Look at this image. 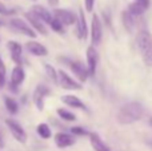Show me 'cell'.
<instances>
[{
	"instance_id": "1",
	"label": "cell",
	"mask_w": 152,
	"mask_h": 151,
	"mask_svg": "<svg viewBox=\"0 0 152 151\" xmlns=\"http://www.w3.org/2000/svg\"><path fill=\"white\" fill-rule=\"evenodd\" d=\"M144 115V107L139 102H129L119 108L116 114V120L120 125H131L142 119Z\"/></svg>"
},
{
	"instance_id": "2",
	"label": "cell",
	"mask_w": 152,
	"mask_h": 151,
	"mask_svg": "<svg viewBox=\"0 0 152 151\" xmlns=\"http://www.w3.org/2000/svg\"><path fill=\"white\" fill-rule=\"evenodd\" d=\"M136 45L144 64L152 67V35L148 31H140L136 36Z\"/></svg>"
},
{
	"instance_id": "3",
	"label": "cell",
	"mask_w": 152,
	"mask_h": 151,
	"mask_svg": "<svg viewBox=\"0 0 152 151\" xmlns=\"http://www.w3.org/2000/svg\"><path fill=\"white\" fill-rule=\"evenodd\" d=\"M61 62L67 63V66L72 70V72L76 75L77 79H80V82H86L88 79V71H87V67L84 66L83 63L80 62H76V60H72V59H67V58H60Z\"/></svg>"
},
{
	"instance_id": "4",
	"label": "cell",
	"mask_w": 152,
	"mask_h": 151,
	"mask_svg": "<svg viewBox=\"0 0 152 151\" xmlns=\"http://www.w3.org/2000/svg\"><path fill=\"white\" fill-rule=\"evenodd\" d=\"M53 19H56V20L64 27V26H72V24H75L77 16L68 10L58 8V10L53 11Z\"/></svg>"
},
{
	"instance_id": "5",
	"label": "cell",
	"mask_w": 152,
	"mask_h": 151,
	"mask_svg": "<svg viewBox=\"0 0 152 151\" xmlns=\"http://www.w3.org/2000/svg\"><path fill=\"white\" fill-rule=\"evenodd\" d=\"M50 94H51V90L47 87V86H44V84L36 86L32 99H34V103H35V106L37 107L39 111H43V108H44V99L47 98Z\"/></svg>"
},
{
	"instance_id": "6",
	"label": "cell",
	"mask_w": 152,
	"mask_h": 151,
	"mask_svg": "<svg viewBox=\"0 0 152 151\" xmlns=\"http://www.w3.org/2000/svg\"><path fill=\"white\" fill-rule=\"evenodd\" d=\"M58 83L64 90H81V88H83V86H81L80 83L74 80L67 72H64L63 70H59L58 71Z\"/></svg>"
},
{
	"instance_id": "7",
	"label": "cell",
	"mask_w": 152,
	"mask_h": 151,
	"mask_svg": "<svg viewBox=\"0 0 152 151\" xmlns=\"http://www.w3.org/2000/svg\"><path fill=\"white\" fill-rule=\"evenodd\" d=\"M5 125H7L8 130L11 131L12 136L16 139V141L20 142V143H26V142H27V134H26V131H24V128L21 127V126L19 125L16 120L7 119V120H5Z\"/></svg>"
},
{
	"instance_id": "8",
	"label": "cell",
	"mask_w": 152,
	"mask_h": 151,
	"mask_svg": "<svg viewBox=\"0 0 152 151\" xmlns=\"http://www.w3.org/2000/svg\"><path fill=\"white\" fill-rule=\"evenodd\" d=\"M97 60H99V54H97L96 48L94 45H89L87 48V71H88L89 76H94L96 72Z\"/></svg>"
},
{
	"instance_id": "9",
	"label": "cell",
	"mask_w": 152,
	"mask_h": 151,
	"mask_svg": "<svg viewBox=\"0 0 152 151\" xmlns=\"http://www.w3.org/2000/svg\"><path fill=\"white\" fill-rule=\"evenodd\" d=\"M102 36H103V26L100 21L99 16L94 15L92 16V24H91V39L94 45L100 44L102 42Z\"/></svg>"
},
{
	"instance_id": "10",
	"label": "cell",
	"mask_w": 152,
	"mask_h": 151,
	"mask_svg": "<svg viewBox=\"0 0 152 151\" xmlns=\"http://www.w3.org/2000/svg\"><path fill=\"white\" fill-rule=\"evenodd\" d=\"M10 26L12 27L13 29H16V31L21 32V34L27 35V36L29 37H36V32L34 31V29L31 28V27L27 24V21L21 20V19L19 18H13L10 20Z\"/></svg>"
},
{
	"instance_id": "11",
	"label": "cell",
	"mask_w": 152,
	"mask_h": 151,
	"mask_svg": "<svg viewBox=\"0 0 152 151\" xmlns=\"http://www.w3.org/2000/svg\"><path fill=\"white\" fill-rule=\"evenodd\" d=\"M150 8V0H135L134 3L128 5V12L132 16H140Z\"/></svg>"
},
{
	"instance_id": "12",
	"label": "cell",
	"mask_w": 152,
	"mask_h": 151,
	"mask_svg": "<svg viewBox=\"0 0 152 151\" xmlns=\"http://www.w3.org/2000/svg\"><path fill=\"white\" fill-rule=\"evenodd\" d=\"M26 18H27V20L29 21V24L32 26L31 28L34 29V31L39 32V34H42V35H47V28H45V26L32 11L26 12Z\"/></svg>"
},
{
	"instance_id": "13",
	"label": "cell",
	"mask_w": 152,
	"mask_h": 151,
	"mask_svg": "<svg viewBox=\"0 0 152 151\" xmlns=\"http://www.w3.org/2000/svg\"><path fill=\"white\" fill-rule=\"evenodd\" d=\"M24 79H26V72H24L23 67L16 66L11 72V82H10V86L13 88V91H16V87L20 86L24 82Z\"/></svg>"
},
{
	"instance_id": "14",
	"label": "cell",
	"mask_w": 152,
	"mask_h": 151,
	"mask_svg": "<svg viewBox=\"0 0 152 151\" xmlns=\"http://www.w3.org/2000/svg\"><path fill=\"white\" fill-rule=\"evenodd\" d=\"M76 23H77V37L81 40H86L88 36V27H87V20H86V15H84V11L79 10V16L76 19Z\"/></svg>"
},
{
	"instance_id": "15",
	"label": "cell",
	"mask_w": 152,
	"mask_h": 151,
	"mask_svg": "<svg viewBox=\"0 0 152 151\" xmlns=\"http://www.w3.org/2000/svg\"><path fill=\"white\" fill-rule=\"evenodd\" d=\"M8 48H10V52H11V58L16 63V66H21V62H23V58H21L23 48H21V45L18 42L11 40V42H8Z\"/></svg>"
},
{
	"instance_id": "16",
	"label": "cell",
	"mask_w": 152,
	"mask_h": 151,
	"mask_svg": "<svg viewBox=\"0 0 152 151\" xmlns=\"http://www.w3.org/2000/svg\"><path fill=\"white\" fill-rule=\"evenodd\" d=\"M75 142H76V139L67 133H58L55 135V143H56V146L60 147V149H66V147L74 146Z\"/></svg>"
},
{
	"instance_id": "17",
	"label": "cell",
	"mask_w": 152,
	"mask_h": 151,
	"mask_svg": "<svg viewBox=\"0 0 152 151\" xmlns=\"http://www.w3.org/2000/svg\"><path fill=\"white\" fill-rule=\"evenodd\" d=\"M26 48L29 54L35 56H47L48 55V50L42 44V43L37 42H27Z\"/></svg>"
},
{
	"instance_id": "18",
	"label": "cell",
	"mask_w": 152,
	"mask_h": 151,
	"mask_svg": "<svg viewBox=\"0 0 152 151\" xmlns=\"http://www.w3.org/2000/svg\"><path fill=\"white\" fill-rule=\"evenodd\" d=\"M31 11L40 19V20L44 21V23H47V24H50L51 21H52V19H53L52 13H51L47 8L43 7V5H34V7L31 8Z\"/></svg>"
},
{
	"instance_id": "19",
	"label": "cell",
	"mask_w": 152,
	"mask_h": 151,
	"mask_svg": "<svg viewBox=\"0 0 152 151\" xmlns=\"http://www.w3.org/2000/svg\"><path fill=\"white\" fill-rule=\"evenodd\" d=\"M61 102H63L64 104H67V106H69V107L80 108V110H83V111H87V106L75 95H63L61 96Z\"/></svg>"
},
{
	"instance_id": "20",
	"label": "cell",
	"mask_w": 152,
	"mask_h": 151,
	"mask_svg": "<svg viewBox=\"0 0 152 151\" xmlns=\"http://www.w3.org/2000/svg\"><path fill=\"white\" fill-rule=\"evenodd\" d=\"M89 141H91V144H92V147H94V150H96V151H111L107 146H105V143L100 139V136L97 135L96 133L89 134Z\"/></svg>"
},
{
	"instance_id": "21",
	"label": "cell",
	"mask_w": 152,
	"mask_h": 151,
	"mask_svg": "<svg viewBox=\"0 0 152 151\" xmlns=\"http://www.w3.org/2000/svg\"><path fill=\"white\" fill-rule=\"evenodd\" d=\"M121 21H123L124 28H126L128 32H131L132 29H134V26H135L134 16H132L128 11H124V12L121 13Z\"/></svg>"
},
{
	"instance_id": "22",
	"label": "cell",
	"mask_w": 152,
	"mask_h": 151,
	"mask_svg": "<svg viewBox=\"0 0 152 151\" xmlns=\"http://www.w3.org/2000/svg\"><path fill=\"white\" fill-rule=\"evenodd\" d=\"M36 133L39 134V136L40 138H43V139H50L51 135H52L51 128H50V126H48L47 123H40V125H37Z\"/></svg>"
},
{
	"instance_id": "23",
	"label": "cell",
	"mask_w": 152,
	"mask_h": 151,
	"mask_svg": "<svg viewBox=\"0 0 152 151\" xmlns=\"http://www.w3.org/2000/svg\"><path fill=\"white\" fill-rule=\"evenodd\" d=\"M4 103H5V108H7V111L10 112V114H18L19 111V106L18 103H16L15 99L12 98H5L4 99Z\"/></svg>"
},
{
	"instance_id": "24",
	"label": "cell",
	"mask_w": 152,
	"mask_h": 151,
	"mask_svg": "<svg viewBox=\"0 0 152 151\" xmlns=\"http://www.w3.org/2000/svg\"><path fill=\"white\" fill-rule=\"evenodd\" d=\"M56 112H58V115L61 118V119L68 120V122H74V120L76 119L75 114H72V112L67 111V110H64V108H58L56 110Z\"/></svg>"
},
{
	"instance_id": "25",
	"label": "cell",
	"mask_w": 152,
	"mask_h": 151,
	"mask_svg": "<svg viewBox=\"0 0 152 151\" xmlns=\"http://www.w3.org/2000/svg\"><path fill=\"white\" fill-rule=\"evenodd\" d=\"M44 70H45V72H47V75L50 76V79L52 80L53 83H58V71H56L52 66H50V64H47V63H44Z\"/></svg>"
},
{
	"instance_id": "26",
	"label": "cell",
	"mask_w": 152,
	"mask_h": 151,
	"mask_svg": "<svg viewBox=\"0 0 152 151\" xmlns=\"http://www.w3.org/2000/svg\"><path fill=\"white\" fill-rule=\"evenodd\" d=\"M50 26H51V28H52L55 32H58V34H64V27L61 26L56 19H52V21L50 23Z\"/></svg>"
},
{
	"instance_id": "27",
	"label": "cell",
	"mask_w": 152,
	"mask_h": 151,
	"mask_svg": "<svg viewBox=\"0 0 152 151\" xmlns=\"http://www.w3.org/2000/svg\"><path fill=\"white\" fill-rule=\"evenodd\" d=\"M13 13H15V10H8L3 3H0V15L8 16V15H13Z\"/></svg>"
},
{
	"instance_id": "28",
	"label": "cell",
	"mask_w": 152,
	"mask_h": 151,
	"mask_svg": "<svg viewBox=\"0 0 152 151\" xmlns=\"http://www.w3.org/2000/svg\"><path fill=\"white\" fill-rule=\"evenodd\" d=\"M71 133L74 134V135H80V136H83V135H87V131L84 130L83 127H71Z\"/></svg>"
},
{
	"instance_id": "29",
	"label": "cell",
	"mask_w": 152,
	"mask_h": 151,
	"mask_svg": "<svg viewBox=\"0 0 152 151\" xmlns=\"http://www.w3.org/2000/svg\"><path fill=\"white\" fill-rule=\"evenodd\" d=\"M94 4H95V0H84V7H86V11L91 12L94 10Z\"/></svg>"
},
{
	"instance_id": "30",
	"label": "cell",
	"mask_w": 152,
	"mask_h": 151,
	"mask_svg": "<svg viewBox=\"0 0 152 151\" xmlns=\"http://www.w3.org/2000/svg\"><path fill=\"white\" fill-rule=\"evenodd\" d=\"M5 64L4 62H3V59L0 58V78H5Z\"/></svg>"
},
{
	"instance_id": "31",
	"label": "cell",
	"mask_w": 152,
	"mask_h": 151,
	"mask_svg": "<svg viewBox=\"0 0 152 151\" xmlns=\"http://www.w3.org/2000/svg\"><path fill=\"white\" fill-rule=\"evenodd\" d=\"M47 1H48V4L52 5V7H56V5L59 4V0H47Z\"/></svg>"
},
{
	"instance_id": "32",
	"label": "cell",
	"mask_w": 152,
	"mask_h": 151,
	"mask_svg": "<svg viewBox=\"0 0 152 151\" xmlns=\"http://www.w3.org/2000/svg\"><path fill=\"white\" fill-rule=\"evenodd\" d=\"M0 26H4V21H3L1 19H0Z\"/></svg>"
},
{
	"instance_id": "33",
	"label": "cell",
	"mask_w": 152,
	"mask_h": 151,
	"mask_svg": "<svg viewBox=\"0 0 152 151\" xmlns=\"http://www.w3.org/2000/svg\"><path fill=\"white\" fill-rule=\"evenodd\" d=\"M150 126H151V127H152V117L150 118Z\"/></svg>"
},
{
	"instance_id": "34",
	"label": "cell",
	"mask_w": 152,
	"mask_h": 151,
	"mask_svg": "<svg viewBox=\"0 0 152 151\" xmlns=\"http://www.w3.org/2000/svg\"><path fill=\"white\" fill-rule=\"evenodd\" d=\"M0 146H1V139H0Z\"/></svg>"
}]
</instances>
